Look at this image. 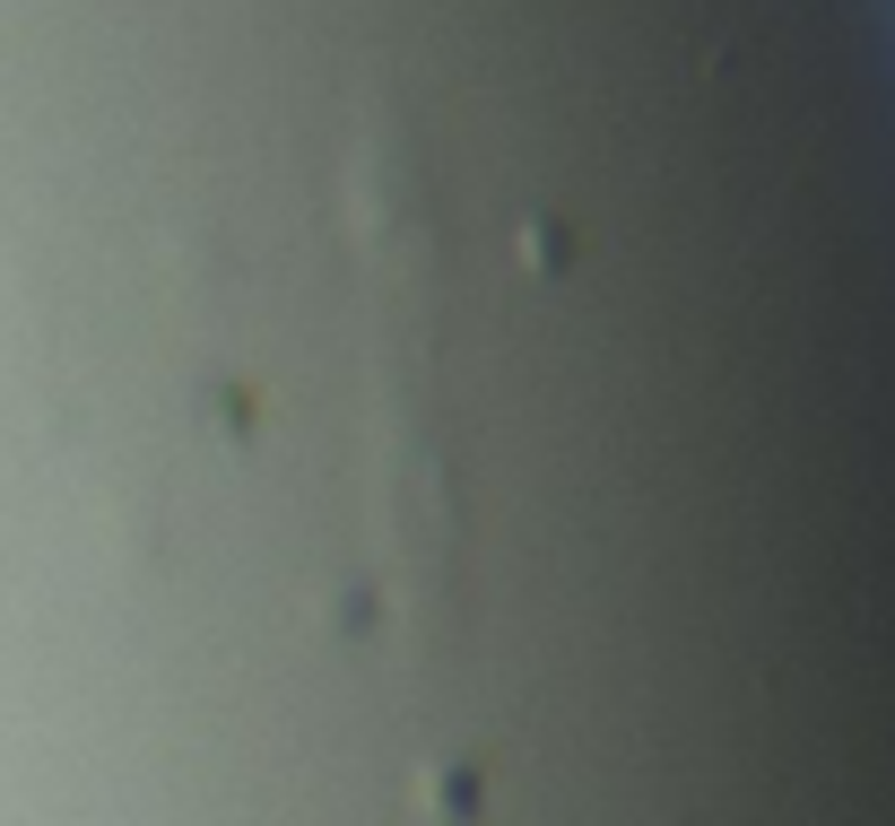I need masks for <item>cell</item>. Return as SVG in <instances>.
Instances as JSON below:
<instances>
[{
    "label": "cell",
    "mask_w": 895,
    "mask_h": 826,
    "mask_svg": "<svg viewBox=\"0 0 895 826\" xmlns=\"http://www.w3.org/2000/svg\"><path fill=\"white\" fill-rule=\"evenodd\" d=\"M348 227H356V261H365V296H374V357L383 383L418 392V357H427V279H435V244H427V201H418V166L374 131L348 157ZM383 522L392 548L409 566V584H444V478H435V444L418 435V418L392 400V435H383Z\"/></svg>",
    "instance_id": "1"
}]
</instances>
